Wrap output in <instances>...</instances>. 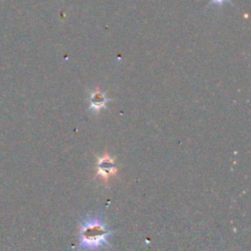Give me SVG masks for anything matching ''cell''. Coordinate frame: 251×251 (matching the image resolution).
Returning a JSON list of instances; mask_svg holds the SVG:
<instances>
[{
  "label": "cell",
  "mask_w": 251,
  "mask_h": 251,
  "mask_svg": "<svg viewBox=\"0 0 251 251\" xmlns=\"http://www.w3.org/2000/svg\"><path fill=\"white\" fill-rule=\"evenodd\" d=\"M110 231L106 230L101 219L97 217L87 218L80 227L79 250L96 251L108 246L107 236Z\"/></svg>",
  "instance_id": "6da1fadb"
},
{
  "label": "cell",
  "mask_w": 251,
  "mask_h": 251,
  "mask_svg": "<svg viewBox=\"0 0 251 251\" xmlns=\"http://www.w3.org/2000/svg\"><path fill=\"white\" fill-rule=\"evenodd\" d=\"M97 168V176H100L101 178H103L105 181H107V179L111 176L117 173V168L115 167V160L108 153H105L102 157L98 159Z\"/></svg>",
  "instance_id": "7a4b0ae2"
},
{
  "label": "cell",
  "mask_w": 251,
  "mask_h": 251,
  "mask_svg": "<svg viewBox=\"0 0 251 251\" xmlns=\"http://www.w3.org/2000/svg\"><path fill=\"white\" fill-rule=\"evenodd\" d=\"M110 100L111 99L106 96L105 92L97 86L89 94V110L98 115L102 109L106 108V105Z\"/></svg>",
  "instance_id": "3957f363"
},
{
  "label": "cell",
  "mask_w": 251,
  "mask_h": 251,
  "mask_svg": "<svg viewBox=\"0 0 251 251\" xmlns=\"http://www.w3.org/2000/svg\"><path fill=\"white\" fill-rule=\"evenodd\" d=\"M225 2H229V3H230V0H211V3H212L213 5L218 6V7L222 6Z\"/></svg>",
  "instance_id": "277c9868"
}]
</instances>
